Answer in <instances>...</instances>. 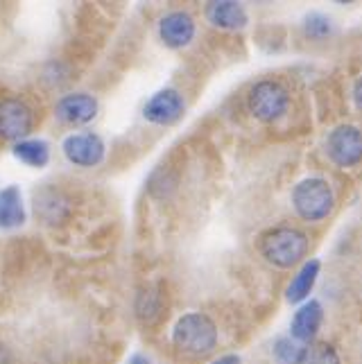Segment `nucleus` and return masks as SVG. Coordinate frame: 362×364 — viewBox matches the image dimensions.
<instances>
[{
	"mask_svg": "<svg viewBox=\"0 0 362 364\" xmlns=\"http://www.w3.org/2000/svg\"><path fill=\"white\" fill-rule=\"evenodd\" d=\"M172 344L177 346L183 355L202 358L208 355L218 346V326L208 315L202 312H188L183 315L172 331Z\"/></svg>",
	"mask_w": 362,
	"mask_h": 364,
	"instance_id": "f257e3e1",
	"label": "nucleus"
},
{
	"mask_svg": "<svg viewBox=\"0 0 362 364\" xmlns=\"http://www.w3.org/2000/svg\"><path fill=\"white\" fill-rule=\"evenodd\" d=\"M260 254L274 267L290 269L299 265L308 254V237L299 229L279 227L263 233L260 237Z\"/></svg>",
	"mask_w": 362,
	"mask_h": 364,
	"instance_id": "f03ea898",
	"label": "nucleus"
},
{
	"mask_svg": "<svg viewBox=\"0 0 362 364\" xmlns=\"http://www.w3.org/2000/svg\"><path fill=\"white\" fill-rule=\"evenodd\" d=\"M335 197L331 186L319 177L299 181L292 191V206L299 213V218L306 222H319L324 218H329Z\"/></svg>",
	"mask_w": 362,
	"mask_h": 364,
	"instance_id": "7ed1b4c3",
	"label": "nucleus"
},
{
	"mask_svg": "<svg viewBox=\"0 0 362 364\" xmlns=\"http://www.w3.org/2000/svg\"><path fill=\"white\" fill-rule=\"evenodd\" d=\"M247 105L252 116L260 122H274L279 120L290 105V95L285 91V86L274 82V80H263L252 86L247 97Z\"/></svg>",
	"mask_w": 362,
	"mask_h": 364,
	"instance_id": "20e7f679",
	"label": "nucleus"
},
{
	"mask_svg": "<svg viewBox=\"0 0 362 364\" xmlns=\"http://www.w3.org/2000/svg\"><path fill=\"white\" fill-rule=\"evenodd\" d=\"M331 161L340 168H353L362 161V132L353 124H342L333 129L326 141Z\"/></svg>",
	"mask_w": 362,
	"mask_h": 364,
	"instance_id": "39448f33",
	"label": "nucleus"
},
{
	"mask_svg": "<svg viewBox=\"0 0 362 364\" xmlns=\"http://www.w3.org/2000/svg\"><path fill=\"white\" fill-rule=\"evenodd\" d=\"M64 154L70 163L82 168H93L105 159V141L93 132H80L64 138Z\"/></svg>",
	"mask_w": 362,
	"mask_h": 364,
	"instance_id": "423d86ee",
	"label": "nucleus"
},
{
	"mask_svg": "<svg viewBox=\"0 0 362 364\" xmlns=\"http://www.w3.org/2000/svg\"><path fill=\"white\" fill-rule=\"evenodd\" d=\"M32 109L21 100L7 97L0 102V136L5 141H25L32 132Z\"/></svg>",
	"mask_w": 362,
	"mask_h": 364,
	"instance_id": "0eeeda50",
	"label": "nucleus"
},
{
	"mask_svg": "<svg viewBox=\"0 0 362 364\" xmlns=\"http://www.w3.org/2000/svg\"><path fill=\"white\" fill-rule=\"evenodd\" d=\"M183 109L186 105L181 93L174 89H164L147 100L143 107V116L152 124H172L181 118Z\"/></svg>",
	"mask_w": 362,
	"mask_h": 364,
	"instance_id": "6e6552de",
	"label": "nucleus"
},
{
	"mask_svg": "<svg viewBox=\"0 0 362 364\" xmlns=\"http://www.w3.org/2000/svg\"><path fill=\"white\" fill-rule=\"evenodd\" d=\"M159 36L168 48H186L195 39V21L188 11H170L159 23Z\"/></svg>",
	"mask_w": 362,
	"mask_h": 364,
	"instance_id": "1a4fd4ad",
	"label": "nucleus"
},
{
	"mask_svg": "<svg viewBox=\"0 0 362 364\" xmlns=\"http://www.w3.org/2000/svg\"><path fill=\"white\" fill-rule=\"evenodd\" d=\"M97 116V100L89 93H73L57 102V118L66 124H86Z\"/></svg>",
	"mask_w": 362,
	"mask_h": 364,
	"instance_id": "9d476101",
	"label": "nucleus"
},
{
	"mask_svg": "<svg viewBox=\"0 0 362 364\" xmlns=\"http://www.w3.org/2000/svg\"><path fill=\"white\" fill-rule=\"evenodd\" d=\"M321 319H324V308L319 301H315V299L306 301L292 317V326H290L292 340L302 342V344L313 342L319 326H321Z\"/></svg>",
	"mask_w": 362,
	"mask_h": 364,
	"instance_id": "9b49d317",
	"label": "nucleus"
},
{
	"mask_svg": "<svg viewBox=\"0 0 362 364\" xmlns=\"http://www.w3.org/2000/svg\"><path fill=\"white\" fill-rule=\"evenodd\" d=\"M206 18L222 30H240L247 25V11L233 0H215L206 5Z\"/></svg>",
	"mask_w": 362,
	"mask_h": 364,
	"instance_id": "f8f14e48",
	"label": "nucleus"
},
{
	"mask_svg": "<svg viewBox=\"0 0 362 364\" xmlns=\"http://www.w3.org/2000/svg\"><path fill=\"white\" fill-rule=\"evenodd\" d=\"M25 224L23 195L16 186H7L0 191V229H18Z\"/></svg>",
	"mask_w": 362,
	"mask_h": 364,
	"instance_id": "ddd939ff",
	"label": "nucleus"
},
{
	"mask_svg": "<svg viewBox=\"0 0 362 364\" xmlns=\"http://www.w3.org/2000/svg\"><path fill=\"white\" fill-rule=\"evenodd\" d=\"M319 260H306L302 269L297 272V276L292 279V283L288 285V292H285V299L290 301V304H302L310 296L313 292V287L317 283V276H319Z\"/></svg>",
	"mask_w": 362,
	"mask_h": 364,
	"instance_id": "4468645a",
	"label": "nucleus"
},
{
	"mask_svg": "<svg viewBox=\"0 0 362 364\" xmlns=\"http://www.w3.org/2000/svg\"><path fill=\"white\" fill-rule=\"evenodd\" d=\"M14 156L30 168H46L50 161V145L41 138H30L14 145Z\"/></svg>",
	"mask_w": 362,
	"mask_h": 364,
	"instance_id": "2eb2a0df",
	"label": "nucleus"
},
{
	"mask_svg": "<svg viewBox=\"0 0 362 364\" xmlns=\"http://www.w3.org/2000/svg\"><path fill=\"white\" fill-rule=\"evenodd\" d=\"M308 346L292 340V337H281L274 344V358L279 364H304Z\"/></svg>",
	"mask_w": 362,
	"mask_h": 364,
	"instance_id": "dca6fc26",
	"label": "nucleus"
},
{
	"mask_svg": "<svg viewBox=\"0 0 362 364\" xmlns=\"http://www.w3.org/2000/svg\"><path fill=\"white\" fill-rule=\"evenodd\" d=\"M304 364H340V355H338V350H335L331 344L317 342V344L308 346Z\"/></svg>",
	"mask_w": 362,
	"mask_h": 364,
	"instance_id": "f3484780",
	"label": "nucleus"
},
{
	"mask_svg": "<svg viewBox=\"0 0 362 364\" xmlns=\"http://www.w3.org/2000/svg\"><path fill=\"white\" fill-rule=\"evenodd\" d=\"M304 30H306V34L310 36V39H326V36L333 32V25H331V18L329 16L313 11V14L306 16Z\"/></svg>",
	"mask_w": 362,
	"mask_h": 364,
	"instance_id": "a211bd4d",
	"label": "nucleus"
},
{
	"mask_svg": "<svg viewBox=\"0 0 362 364\" xmlns=\"http://www.w3.org/2000/svg\"><path fill=\"white\" fill-rule=\"evenodd\" d=\"M161 315V294L147 290L139 296V317L152 323Z\"/></svg>",
	"mask_w": 362,
	"mask_h": 364,
	"instance_id": "6ab92c4d",
	"label": "nucleus"
},
{
	"mask_svg": "<svg viewBox=\"0 0 362 364\" xmlns=\"http://www.w3.org/2000/svg\"><path fill=\"white\" fill-rule=\"evenodd\" d=\"M353 102H356V107L362 111V77L356 82V86H353Z\"/></svg>",
	"mask_w": 362,
	"mask_h": 364,
	"instance_id": "aec40b11",
	"label": "nucleus"
},
{
	"mask_svg": "<svg viewBox=\"0 0 362 364\" xmlns=\"http://www.w3.org/2000/svg\"><path fill=\"white\" fill-rule=\"evenodd\" d=\"M213 364H240L238 355H222L220 360H215Z\"/></svg>",
	"mask_w": 362,
	"mask_h": 364,
	"instance_id": "412c9836",
	"label": "nucleus"
},
{
	"mask_svg": "<svg viewBox=\"0 0 362 364\" xmlns=\"http://www.w3.org/2000/svg\"><path fill=\"white\" fill-rule=\"evenodd\" d=\"M129 364H149V360H147L145 355H134V358L129 360Z\"/></svg>",
	"mask_w": 362,
	"mask_h": 364,
	"instance_id": "4be33fe9",
	"label": "nucleus"
}]
</instances>
